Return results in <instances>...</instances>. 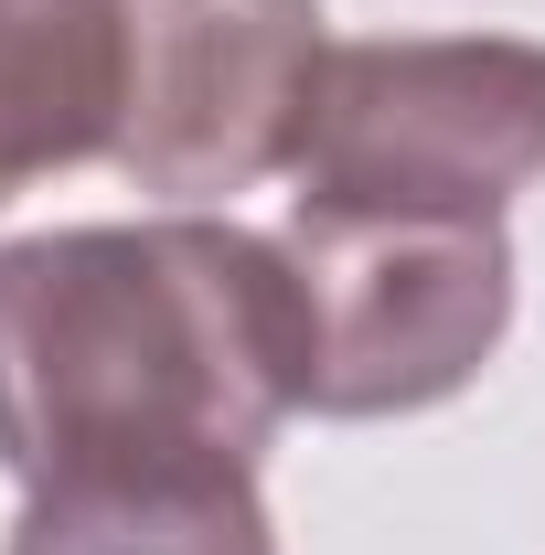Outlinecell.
Instances as JSON below:
<instances>
[{
  "label": "cell",
  "instance_id": "7a4b0ae2",
  "mask_svg": "<svg viewBox=\"0 0 545 555\" xmlns=\"http://www.w3.org/2000/svg\"><path fill=\"white\" fill-rule=\"evenodd\" d=\"M278 257L300 288V416L449 406L514 332V235L471 214L289 204Z\"/></svg>",
  "mask_w": 545,
  "mask_h": 555
},
{
  "label": "cell",
  "instance_id": "277c9868",
  "mask_svg": "<svg viewBox=\"0 0 545 555\" xmlns=\"http://www.w3.org/2000/svg\"><path fill=\"white\" fill-rule=\"evenodd\" d=\"M321 54V0H139L118 171L182 214L257 193L310 139Z\"/></svg>",
  "mask_w": 545,
  "mask_h": 555
},
{
  "label": "cell",
  "instance_id": "3957f363",
  "mask_svg": "<svg viewBox=\"0 0 545 555\" xmlns=\"http://www.w3.org/2000/svg\"><path fill=\"white\" fill-rule=\"evenodd\" d=\"M300 204L332 214H471L545 182V43L524 33H396L332 43L310 139H300Z\"/></svg>",
  "mask_w": 545,
  "mask_h": 555
},
{
  "label": "cell",
  "instance_id": "8992f818",
  "mask_svg": "<svg viewBox=\"0 0 545 555\" xmlns=\"http://www.w3.org/2000/svg\"><path fill=\"white\" fill-rule=\"evenodd\" d=\"M0 555H278L257 470L193 481H65L33 491Z\"/></svg>",
  "mask_w": 545,
  "mask_h": 555
},
{
  "label": "cell",
  "instance_id": "5b68a950",
  "mask_svg": "<svg viewBox=\"0 0 545 555\" xmlns=\"http://www.w3.org/2000/svg\"><path fill=\"white\" fill-rule=\"evenodd\" d=\"M139 0H0V204L118 160Z\"/></svg>",
  "mask_w": 545,
  "mask_h": 555
},
{
  "label": "cell",
  "instance_id": "6da1fadb",
  "mask_svg": "<svg viewBox=\"0 0 545 555\" xmlns=\"http://www.w3.org/2000/svg\"><path fill=\"white\" fill-rule=\"evenodd\" d=\"M300 416V288L236 214L54 224L0 246V470L193 481L257 470Z\"/></svg>",
  "mask_w": 545,
  "mask_h": 555
}]
</instances>
